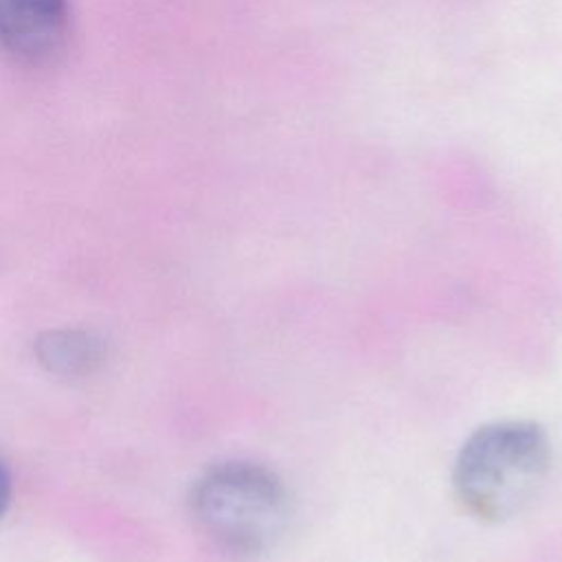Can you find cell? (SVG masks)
Wrapping results in <instances>:
<instances>
[{
	"instance_id": "1",
	"label": "cell",
	"mask_w": 562,
	"mask_h": 562,
	"mask_svg": "<svg viewBox=\"0 0 562 562\" xmlns=\"http://www.w3.org/2000/svg\"><path fill=\"white\" fill-rule=\"evenodd\" d=\"M553 465V446L533 419H496L479 426L459 448L452 490L468 514L503 522L529 507Z\"/></svg>"
},
{
	"instance_id": "2",
	"label": "cell",
	"mask_w": 562,
	"mask_h": 562,
	"mask_svg": "<svg viewBox=\"0 0 562 562\" xmlns=\"http://www.w3.org/2000/svg\"><path fill=\"white\" fill-rule=\"evenodd\" d=\"M189 512L217 549L255 560L281 542L292 505L274 470L248 459H228L209 465L193 481Z\"/></svg>"
},
{
	"instance_id": "3",
	"label": "cell",
	"mask_w": 562,
	"mask_h": 562,
	"mask_svg": "<svg viewBox=\"0 0 562 562\" xmlns=\"http://www.w3.org/2000/svg\"><path fill=\"white\" fill-rule=\"evenodd\" d=\"M70 24L68 0H0V48L24 66L53 61Z\"/></svg>"
},
{
	"instance_id": "4",
	"label": "cell",
	"mask_w": 562,
	"mask_h": 562,
	"mask_svg": "<svg viewBox=\"0 0 562 562\" xmlns=\"http://www.w3.org/2000/svg\"><path fill=\"white\" fill-rule=\"evenodd\" d=\"M33 351L48 373L61 378L90 375L101 369L108 358L105 340L79 327H59L40 334Z\"/></svg>"
},
{
	"instance_id": "5",
	"label": "cell",
	"mask_w": 562,
	"mask_h": 562,
	"mask_svg": "<svg viewBox=\"0 0 562 562\" xmlns=\"http://www.w3.org/2000/svg\"><path fill=\"white\" fill-rule=\"evenodd\" d=\"M9 503H11V476H9L7 468L0 461V518L7 512Z\"/></svg>"
}]
</instances>
